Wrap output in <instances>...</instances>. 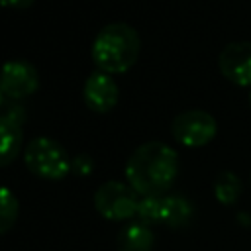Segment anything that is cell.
<instances>
[{
    "mask_svg": "<svg viewBox=\"0 0 251 251\" xmlns=\"http://www.w3.org/2000/svg\"><path fill=\"white\" fill-rule=\"evenodd\" d=\"M118 96H120V90L116 80L112 78V75L104 71H94L84 80L82 100L92 112L106 114L114 110V106L118 104Z\"/></svg>",
    "mask_w": 251,
    "mask_h": 251,
    "instance_id": "8",
    "label": "cell"
},
{
    "mask_svg": "<svg viewBox=\"0 0 251 251\" xmlns=\"http://www.w3.org/2000/svg\"><path fill=\"white\" fill-rule=\"evenodd\" d=\"M178 173V155L163 141L141 143L127 159L126 178L141 196H163Z\"/></svg>",
    "mask_w": 251,
    "mask_h": 251,
    "instance_id": "1",
    "label": "cell"
},
{
    "mask_svg": "<svg viewBox=\"0 0 251 251\" xmlns=\"http://www.w3.org/2000/svg\"><path fill=\"white\" fill-rule=\"evenodd\" d=\"M220 73L237 86H251V41H231L218 57Z\"/></svg>",
    "mask_w": 251,
    "mask_h": 251,
    "instance_id": "7",
    "label": "cell"
},
{
    "mask_svg": "<svg viewBox=\"0 0 251 251\" xmlns=\"http://www.w3.org/2000/svg\"><path fill=\"white\" fill-rule=\"evenodd\" d=\"M214 194H216L218 202L233 204L241 194V182H239L237 175H233L231 171L218 173V176L214 180Z\"/></svg>",
    "mask_w": 251,
    "mask_h": 251,
    "instance_id": "12",
    "label": "cell"
},
{
    "mask_svg": "<svg viewBox=\"0 0 251 251\" xmlns=\"http://www.w3.org/2000/svg\"><path fill=\"white\" fill-rule=\"evenodd\" d=\"M216 120L204 110H186L171 124L173 137L184 147H202L210 143L216 135Z\"/></svg>",
    "mask_w": 251,
    "mask_h": 251,
    "instance_id": "5",
    "label": "cell"
},
{
    "mask_svg": "<svg viewBox=\"0 0 251 251\" xmlns=\"http://www.w3.org/2000/svg\"><path fill=\"white\" fill-rule=\"evenodd\" d=\"M20 202L8 186H0V235L10 231L18 220Z\"/></svg>",
    "mask_w": 251,
    "mask_h": 251,
    "instance_id": "13",
    "label": "cell"
},
{
    "mask_svg": "<svg viewBox=\"0 0 251 251\" xmlns=\"http://www.w3.org/2000/svg\"><path fill=\"white\" fill-rule=\"evenodd\" d=\"M39 86L37 71L27 61H6L0 69V90L10 98H25Z\"/></svg>",
    "mask_w": 251,
    "mask_h": 251,
    "instance_id": "6",
    "label": "cell"
},
{
    "mask_svg": "<svg viewBox=\"0 0 251 251\" xmlns=\"http://www.w3.org/2000/svg\"><path fill=\"white\" fill-rule=\"evenodd\" d=\"M192 218V204L182 194L161 196V224L167 227H182Z\"/></svg>",
    "mask_w": 251,
    "mask_h": 251,
    "instance_id": "10",
    "label": "cell"
},
{
    "mask_svg": "<svg viewBox=\"0 0 251 251\" xmlns=\"http://www.w3.org/2000/svg\"><path fill=\"white\" fill-rule=\"evenodd\" d=\"M24 110L12 108L0 114V167H8L16 161L24 141Z\"/></svg>",
    "mask_w": 251,
    "mask_h": 251,
    "instance_id": "9",
    "label": "cell"
},
{
    "mask_svg": "<svg viewBox=\"0 0 251 251\" xmlns=\"http://www.w3.org/2000/svg\"><path fill=\"white\" fill-rule=\"evenodd\" d=\"M24 163L25 167L39 178L45 180H61L71 173V157L67 149L45 135L33 137L24 151Z\"/></svg>",
    "mask_w": 251,
    "mask_h": 251,
    "instance_id": "3",
    "label": "cell"
},
{
    "mask_svg": "<svg viewBox=\"0 0 251 251\" xmlns=\"http://www.w3.org/2000/svg\"><path fill=\"white\" fill-rule=\"evenodd\" d=\"M139 204V194L126 182L108 180L100 184L94 192V208L96 212L112 222H122L135 216Z\"/></svg>",
    "mask_w": 251,
    "mask_h": 251,
    "instance_id": "4",
    "label": "cell"
},
{
    "mask_svg": "<svg viewBox=\"0 0 251 251\" xmlns=\"http://www.w3.org/2000/svg\"><path fill=\"white\" fill-rule=\"evenodd\" d=\"M0 102H2V90H0Z\"/></svg>",
    "mask_w": 251,
    "mask_h": 251,
    "instance_id": "17",
    "label": "cell"
},
{
    "mask_svg": "<svg viewBox=\"0 0 251 251\" xmlns=\"http://www.w3.org/2000/svg\"><path fill=\"white\" fill-rule=\"evenodd\" d=\"M249 104H251V90H249Z\"/></svg>",
    "mask_w": 251,
    "mask_h": 251,
    "instance_id": "16",
    "label": "cell"
},
{
    "mask_svg": "<svg viewBox=\"0 0 251 251\" xmlns=\"http://www.w3.org/2000/svg\"><path fill=\"white\" fill-rule=\"evenodd\" d=\"M135 216L145 226L161 224V196H141Z\"/></svg>",
    "mask_w": 251,
    "mask_h": 251,
    "instance_id": "14",
    "label": "cell"
},
{
    "mask_svg": "<svg viewBox=\"0 0 251 251\" xmlns=\"http://www.w3.org/2000/svg\"><path fill=\"white\" fill-rule=\"evenodd\" d=\"M155 235L149 226L135 222L120 229L118 233V251H151Z\"/></svg>",
    "mask_w": 251,
    "mask_h": 251,
    "instance_id": "11",
    "label": "cell"
},
{
    "mask_svg": "<svg viewBox=\"0 0 251 251\" xmlns=\"http://www.w3.org/2000/svg\"><path fill=\"white\" fill-rule=\"evenodd\" d=\"M141 41L137 31L124 22H114L96 33L92 43V61L98 71L120 75L135 65Z\"/></svg>",
    "mask_w": 251,
    "mask_h": 251,
    "instance_id": "2",
    "label": "cell"
},
{
    "mask_svg": "<svg viewBox=\"0 0 251 251\" xmlns=\"http://www.w3.org/2000/svg\"><path fill=\"white\" fill-rule=\"evenodd\" d=\"M33 4V0H0V6L14 8V10H25Z\"/></svg>",
    "mask_w": 251,
    "mask_h": 251,
    "instance_id": "15",
    "label": "cell"
}]
</instances>
